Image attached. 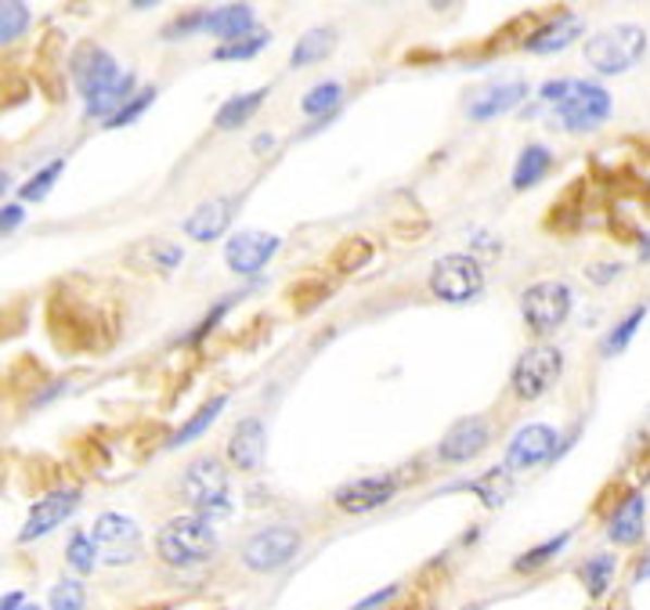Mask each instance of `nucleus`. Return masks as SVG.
Here are the masks:
<instances>
[{
  "label": "nucleus",
  "instance_id": "nucleus-1",
  "mask_svg": "<svg viewBox=\"0 0 650 610\" xmlns=\"http://www.w3.org/2000/svg\"><path fill=\"white\" fill-rule=\"evenodd\" d=\"M73 84L84 98V112L95 120H112L116 112L134 98V80L130 70H120V62L95 40H84L70 59Z\"/></svg>",
  "mask_w": 650,
  "mask_h": 610
},
{
  "label": "nucleus",
  "instance_id": "nucleus-2",
  "mask_svg": "<svg viewBox=\"0 0 650 610\" xmlns=\"http://www.w3.org/2000/svg\"><path fill=\"white\" fill-rule=\"evenodd\" d=\"M217 552V527L214 521L199 513H182L171 516L160 535H155V557H160L166 568L174 571H188L207 563Z\"/></svg>",
  "mask_w": 650,
  "mask_h": 610
},
{
  "label": "nucleus",
  "instance_id": "nucleus-3",
  "mask_svg": "<svg viewBox=\"0 0 650 610\" xmlns=\"http://www.w3.org/2000/svg\"><path fill=\"white\" fill-rule=\"evenodd\" d=\"M647 48H650L647 29L636 26V22H622V26L592 33L586 40V62L600 76H622L629 73L633 65H640Z\"/></svg>",
  "mask_w": 650,
  "mask_h": 610
},
{
  "label": "nucleus",
  "instance_id": "nucleus-4",
  "mask_svg": "<svg viewBox=\"0 0 650 610\" xmlns=\"http://www.w3.org/2000/svg\"><path fill=\"white\" fill-rule=\"evenodd\" d=\"M182 499L192 506V513L217 521L232 510L228 502V470L217 456H199L182 473Z\"/></svg>",
  "mask_w": 650,
  "mask_h": 610
},
{
  "label": "nucleus",
  "instance_id": "nucleus-5",
  "mask_svg": "<svg viewBox=\"0 0 650 610\" xmlns=\"http://www.w3.org/2000/svg\"><path fill=\"white\" fill-rule=\"evenodd\" d=\"M611 109H614V101L600 84L571 80L564 98L553 105V123H560V130H567V134H592L608 123Z\"/></svg>",
  "mask_w": 650,
  "mask_h": 610
},
{
  "label": "nucleus",
  "instance_id": "nucleus-6",
  "mask_svg": "<svg viewBox=\"0 0 650 610\" xmlns=\"http://www.w3.org/2000/svg\"><path fill=\"white\" fill-rule=\"evenodd\" d=\"M300 549H304V535L293 527V524H272V527H261L253 531L250 538L242 541V568L253 571V574H275L289 568Z\"/></svg>",
  "mask_w": 650,
  "mask_h": 610
},
{
  "label": "nucleus",
  "instance_id": "nucleus-7",
  "mask_svg": "<svg viewBox=\"0 0 650 610\" xmlns=\"http://www.w3.org/2000/svg\"><path fill=\"white\" fill-rule=\"evenodd\" d=\"M560 372H564V354L560 347L532 344L510 369V394L517 401H539L542 394L557 387Z\"/></svg>",
  "mask_w": 650,
  "mask_h": 610
},
{
  "label": "nucleus",
  "instance_id": "nucleus-8",
  "mask_svg": "<svg viewBox=\"0 0 650 610\" xmlns=\"http://www.w3.org/2000/svg\"><path fill=\"white\" fill-rule=\"evenodd\" d=\"M571 308H575V289H571L564 278H542L524 289L521 297V314L535 336L557 333L560 325L567 322Z\"/></svg>",
  "mask_w": 650,
  "mask_h": 610
},
{
  "label": "nucleus",
  "instance_id": "nucleus-9",
  "mask_svg": "<svg viewBox=\"0 0 650 610\" xmlns=\"http://www.w3.org/2000/svg\"><path fill=\"white\" fill-rule=\"evenodd\" d=\"M430 292L445 303H470L485 292V267L470 253H445L430 267Z\"/></svg>",
  "mask_w": 650,
  "mask_h": 610
},
{
  "label": "nucleus",
  "instance_id": "nucleus-10",
  "mask_svg": "<svg viewBox=\"0 0 650 610\" xmlns=\"http://www.w3.org/2000/svg\"><path fill=\"white\" fill-rule=\"evenodd\" d=\"M91 541L98 549V563L123 568L141 557V524L127 513H102L91 527Z\"/></svg>",
  "mask_w": 650,
  "mask_h": 610
},
{
  "label": "nucleus",
  "instance_id": "nucleus-11",
  "mask_svg": "<svg viewBox=\"0 0 650 610\" xmlns=\"http://www.w3.org/2000/svg\"><path fill=\"white\" fill-rule=\"evenodd\" d=\"M398 477L395 473H376V477H354L333 491V506L347 516H365L384 510L387 502L398 499Z\"/></svg>",
  "mask_w": 650,
  "mask_h": 610
},
{
  "label": "nucleus",
  "instance_id": "nucleus-12",
  "mask_svg": "<svg viewBox=\"0 0 650 610\" xmlns=\"http://www.w3.org/2000/svg\"><path fill=\"white\" fill-rule=\"evenodd\" d=\"M560 434L549 423H524L521 431H513L507 440V470L524 473L535 466H546L560 456Z\"/></svg>",
  "mask_w": 650,
  "mask_h": 610
},
{
  "label": "nucleus",
  "instance_id": "nucleus-13",
  "mask_svg": "<svg viewBox=\"0 0 650 610\" xmlns=\"http://www.w3.org/2000/svg\"><path fill=\"white\" fill-rule=\"evenodd\" d=\"M491 445V423L488 415H466V420L452 423L437 440V459L448 466H463L474 462L477 456H485Z\"/></svg>",
  "mask_w": 650,
  "mask_h": 610
},
{
  "label": "nucleus",
  "instance_id": "nucleus-14",
  "mask_svg": "<svg viewBox=\"0 0 650 610\" xmlns=\"http://www.w3.org/2000/svg\"><path fill=\"white\" fill-rule=\"evenodd\" d=\"M278 246H283V239L272 232H235L228 239V246H224V261H228L232 275L253 278L272 264Z\"/></svg>",
  "mask_w": 650,
  "mask_h": 610
},
{
  "label": "nucleus",
  "instance_id": "nucleus-15",
  "mask_svg": "<svg viewBox=\"0 0 650 610\" xmlns=\"http://www.w3.org/2000/svg\"><path fill=\"white\" fill-rule=\"evenodd\" d=\"M76 506H80V491L76 488H62V491L43 495V499H37V506L29 510L26 524H22L18 541L26 546V541H37L43 535H51L54 527H62L76 513Z\"/></svg>",
  "mask_w": 650,
  "mask_h": 610
},
{
  "label": "nucleus",
  "instance_id": "nucleus-16",
  "mask_svg": "<svg viewBox=\"0 0 650 610\" xmlns=\"http://www.w3.org/2000/svg\"><path fill=\"white\" fill-rule=\"evenodd\" d=\"M267 459V426L257 415L235 423V431L228 437V462L239 473H261Z\"/></svg>",
  "mask_w": 650,
  "mask_h": 610
},
{
  "label": "nucleus",
  "instance_id": "nucleus-17",
  "mask_svg": "<svg viewBox=\"0 0 650 610\" xmlns=\"http://www.w3.org/2000/svg\"><path fill=\"white\" fill-rule=\"evenodd\" d=\"M582 33H586V18L575 15V11H557L553 18L542 22V26H535L528 37H524V51L532 54H557L571 48Z\"/></svg>",
  "mask_w": 650,
  "mask_h": 610
},
{
  "label": "nucleus",
  "instance_id": "nucleus-18",
  "mask_svg": "<svg viewBox=\"0 0 650 610\" xmlns=\"http://www.w3.org/2000/svg\"><path fill=\"white\" fill-rule=\"evenodd\" d=\"M232 221H235V199L232 196H221V199L199 202V207L185 217L182 232L192 242H214V239H221V235L232 228Z\"/></svg>",
  "mask_w": 650,
  "mask_h": 610
},
{
  "label": "nucleus",
  "instance_id": "nucleus-19",
  "mask_svg": "<svg viewBox=\"0 0 650 610\" xmlns=\"http://www.w3.org/2000/svg\"><path fill=\"white\" fill-rule=\"evenodd\" d=\"M643 531H647V495L629 491L618 506H614V513L608 516V538L614 541V546L633 549L643 541Z\"/></svg>",
  "mask_w": 650,
  "mask_h": 610
},
{
  "label": "nucleus",
  "instance_id": "nucleus-20",
  "mask_svg": "<svg viewBox=\"0 0 650 610\" xmlns=\"http://www.w3.org/2000/svg\"><path fill=\"white\" fill-rule=\"evenodd\" d=\"M524 98H528V84H524V80H510V84L485 87V90H477V95L466 101V116L477 120V123L496 120V116H502V112H513V109H517Z\"/></svg>",
  "mask_w": 650,
  "mask_h": 610
},
{
  "label": "nucleus",
  "instance_id": "nucleus-21",
  "mask_svg": "<svg viewBox=\"0 0 650 610\" xmlns=\"http://www.w3.org/2000/svg\"><path fill=\"white\" fill-rule=\"evenodd\" d=\"M257 29V15L253 4H221V8H207L203 18V37H214L221 43H232L246 37V33Z\"/></svg>",
  "mask_w": 650,
  "mask_h": 610
},
{
  "label": "nucleus",
  "instance_id": "nucleus-22",
  "mask_svg": "<svg viewBox=\"0 0 650 610\" xmlns=\"http://www.w3.org/2000/svg\"><path fill=\"white\" fill-rule=\"evenodd\" d=\"M185 250L171 239H141L130 250V264L141 271H160V275H171L174 267H182Z\"/></svg>",
  "mask_w": 650,
  "mask_h": 610
},
{
  "label": "nucleus",
  "instance_id": "nucleus-23",
  "mask_svg": "<svg viewBox=\"0 0 650 610\" xmlns=\"http://www.w3.org/2000/svg\"><path fill=\"white\" fill-rule=\"evenodd\" d=\"M267 95H272V87H257V90H246V95H235L228 98L224 105L217 109V116H214V127L217 130H239L246 127L257 112H261V105L267 101Z\"/></svg>",
  "mask_w": 650,
  "mask_h": 610
},
{
  "label": "nucleus",
  "instance_id": "nucleus-24",
  "mask_svg": "<svg viewBox=\"0 0 650 610\" xmlns=\"http://www.w3.org/2000/svg\"><path fill=\"white\" fill-rule=\"evenodd\" d=\"M549 171H553V152H549L546 145H524L517 155V166H513L510 185L513 191H528L539 185Z\"/></svg>",
  "mask_w": 650,
  "mask_h": 610
},
{
  "label": "nucleus",
  "instance_id": "nucleus-25",
  "mask_svg": "<svg viewBox=\"0 0 650 610\" xmlns=\"http://www.w3.org/2000/svg\"><path fill=\"white\" fill-rule=\"evenodd\" d=\"M224 409H228V394H217V398H210L207 404H199V409L185 420L182 431L166 440V448H185V445H192V440H199V437L210 431V426L221 420Z\"/></svg>",
  "mask_w": 650,
  "mask_h": 610
},
{
  "label": "nucleus",
  "instance_id": "nucleus-26",
  "mask_svg": "<svg viewBox=\"0 0 650 610\" xmlns=\"http://www.w3.org/2000/svg\"><path fill=\"white\" fill-rule=\"evenodd\" d=\"M333 48H336V29L315 26L293 43V51H289V65H293V70H308V65L325 62V54H333Z\"/></svg>",
  "mask_w": 650,
  "mask_h": 610
},
{
  "label": "nucleus",
  "instance_id": "nucleus-27",
  "mask_svg": "<svg viewBox=\"0 0 650 610\" xmlns=\"http://www.w3.org/2000/svg\"><path fill=\"white\" fill-rule=\"evenodd\" d=\"M614 571H618V557L614 552H597L578 568V582L586 585L589 600H603L614 582Z\"/></svg>",
  "mask_w": 650,
  "mask_h": 610
},
{
  "label": "nucleus",
  "instance_id": "nucleus-28",
  "mask_svg": "<svg viewBox=\"0 0 650 610\" xmlns=\"http://www.w3.org/2000/svg\"><path fill=\"white\" fill-rule=\"evenodd\" d=\"M571 538H575V531H560V535L539 541V546H532L528 552H521V557L513 560V574H535V571H542L546 563H553L560 552L567 549Z\"/></svg>",
  "mask_w": 650,
  "mask_h": 610
},
{
  "label": "nucleus",
  "instance_id": "nucleus-29",
  "mask_svg": "<svg viewBox=\"0 0 650 610\" xmlns=\"http://www.w3.org/2000/svg\"><path fill=\"white\" fill-rule=\"evenodd\" d=\"M343 101V84L340 80H322L308 90L304 98H300V112L304 116H315V120H329L336 109H340Z\"/></svg>",
  "mask_w": 650,
  "mask_h": 610
},
{
  "label": "nucleus",
  "instance_id": "nucleus-30",
  "mask_svg": "<svg viewBox=\"0 0 650 610\" xmlns=\"http://www.w3.org/2000/svg\"><path fill=\"white\" fill-rule=\"evenodd\" d=\"M267 43H272V33L257 26L253 33H246V37H239V40L217 43V48H214V62H250V59H257V54L267 48Z\"/></svg>",
  "mask_w": 650,
  "mask_h": 610
},
{
  "label": "nucleus",
  "instance_id": "nucleus-31",
  "mask_svg": "<svg viewBox=\"0 0 650 610\" xmlns=\"http://www.w3.org/2000/svg\"><path fill=\"white\" fill-rule=\"evenodd\" d=\"M368 261H373V242L362 239V235H351V239H343L333 250V257H329V264L340 271V275H354V271L368 267Z\"/></svg>",
  "mask_w": 650,
  "mask_h": 610
},
{
  "label": "nucleus",
  "instance_id": "nucleus-32",
  "mask_svg": "<svg viewBox=\"0 0 650 610\" xmlns=\"http://www.w3.org/2000/svg\"><path fill=\"white\" fill-rule=\"evenodd\" d=\"M643 319H647V303H636V308L625 314V319L614 325V329L603 336V344H600V354L603 358H614V354H622L625 347L633 344V336L640 333V325H643Z\"/></svg>",
  "mask_w": 650,
  "mask_h": 610
},
{
  "label": "nucleus",
  "instance_id": "nucleus-33",
  "mask_svg": "<svg viewBox=\"0 0 650 610\" xmlns=\"http://www.w3.org/2000/svg\"><path fill=\"white\" fill-rule=\"evenodd\" d=\"M466 491H474L480 502L488 506V510H496V506L507 502V495H510V470L507 466H496V470H488L485 477H477V481H466L463 484Z\"/></svg>",
  "mask_w": 650,
  "mask_h": 610
},
{
  "label": "nucleus",
  "instance_id": "nucleus-34",
  "mask_svg": "<svg viewBox=\"0 0 650 610\" xmlns=\"http://www.w3.org/2000/svg\"><path fill=\"white\" fill-rule=\"evenodd\" d=\"M65 563H70V568L80 574V578L95 574V568H98V549H95V541H91V531H73L70 546H65Z\"/></svg>",
  "mask_w": 650,
  "mask_h": 610
},
{
  "label": "nucleus",
  "instance_id": "nucleus-35",
  "mask_svg": "<svg viewBox=\"0 0 650 610\" xmlns=\"http://www.w3.org/2000/svg\"><path fill=\"white\" fill-rule=\"evenodd\" d=\"M33 11L22 0H0V43H15L29 29Z\"/></svg>",
  "mask_w": 650,
  "mask_h": 610
},
{
  "label": "nucleus",
  "instance_id": "nucleus-36",
  "mask_svg": "<svg viewBox=\"0 0 650 610\" xmlns=\"http://www.w3.org/2000/svg\"><path fill=\"white\" fill-rule=\"evenodd\" d=\"M51 610H87V589L80 578H62L59 585L51 589Z\"/></svg>",
  "mask_w": 650,
  "mask_h": 610
},
{
  "label": "nucleus",
  "instance_id": "nucleus-37",
  "mask_svg": "<svg viewBox=\"0 0 650 610\" xmlns=\"http://www.w3.org/2000/svg\"><path fill=\"white\" fill-rule=\"evenodd\" d=\"M242 297H246V292H228V297H224V300H217V303H214V308H210V311H207V319H203V322H199V325H196V329H192V333H188V344H192V347H196V344H203V340H207V336H210V333H214V329H217V325H221V319H224V314H228V311H232V308H235V303H239Z\"/></svg>",
  "mask_w": 650,
  "mask_h": 610
},
{
  "label": "nucleus",
  "instance_id": "nucleus-38",
  "mask_svg": "<svg viewBox=\"0 0 650 610\" xmlns=\"http://www.w3.org/2000/svg\"><path fill=\"white\" fill-rule=\"evenodd\" d=\"M62 171H65V160H51L40 174H33L26 185H22V199H26V202H40L54 188V180L62 177Z\"/></svg>",
  "mask_w": 650,
  "mask_h": 610
},
{
  "label": "nucleus",
  "instance_id": "nucleus-39",
  "mask_svg": "<svg viewBox=\"0 0 650 610\" xmlns=\"http://www.w3.org/2000/svg\"><path fill=\"white\" fill-rule=\"evenodd\" d=\"M155 95H160V90H155V87H141V90H134V98H130L127 105H123V109L116 112V116H112V120L105 123V127H112V130H116V127H130V123L138 120L145 109L152 105Z\"/></svg>",
  "mask_w": 650,
  "mask_h": 610
},
{
  "label": "nucleus",
  "instance_id": "nucleus-40",
  "mask_svg": "<svg viewBox=\"0 0 650 610\" xmlns=\"http://www.w3.org/2000/svg\"><path fill=\"white\" fill-rule=\"evenodd\" d=\"M203 18H207V8H196V11H185V15H177L171 26L163 29V40H188V37H199L203 33Z\"/></svg>",
  "mask_w": 650,
  "mask_h": 610
},
{
  "label": "nucleus",
  "instance_id": "nucleus-41",
  "mask_svg": "<svg viewBox=\"0 0 650 610\" xmlns=\"http://www.w3.org/2000/svg\"><path fill=\"white\" fill-rule=\"evenodd\" d=\"M289 297H293V303L300 300V297H308L304 303H300V311H311L315 303H322V300H329V286L325 282H297L293 289H289Z\"/></svg>",
  "mask_w": 650,
  "mask_h": 610
},
{
  "label": "nucleus",
  "instance_id": "nucleus-42",
  "mask_svg": "<svg viewBox=\"0 0 650 610\" xmlns=\"http://www.w3.org/2000/svg\"><path fill=\"white\" fill-rule=\"evenodd\" d=\"M398 593H401V585H387V589H379L373 596H365L362 603H354V610H384L398 600Z\"/></svg>",
  "mask_w": 650,
  "mask_h": 610
},
{
  "label": "nucleus",
  "instance_id": "nucleus-43",
  "mask_svg": "<svg viewBox=\"0 0 650 610\" xmlns=\"http://www.w3.org/2000/svg\"><path fill=\"white\" fill-rule=\"evenodd\" d=\"M22 221H26V210H22L18 202H11V207L0 210V239H8L11 232H18Z\"/></svg>",
  "mask_w": 650,
  "mask_h": 610
},
{
  "label": "nucleus",
  "instance_id": "nucleus-44",
  "mask_svg": "<svg viewBox=\"0 0 650 610\" xmlns=\"http://www.w3.org/2000/svg\"><path fill=\"white\" fill-rule=\"evenodd\" d=\"M567 84H571V80H549V84H542V90H539V101H542V105H549V109H553L557 101L564 98Z\"/></svg>",
  "mask_w": 650,
  "mask_h": 610
},
{
  "label": "nucleus",
  "instance_id": "nucleus-45",
  "mask_svg": "<svg viewBox=\"0 0 650 610\" xmlns=\"http://www.w3.org/2000/svg\"><path fill=\"white\" fill-rule=\"evenodd\" d=\"M618 275H622V264H592L589 267V278L600 282V286H603V282H611V278H618Z\"/></svg>",
  "mask_w": 650,
  "mask_h": 610
},
{
  "label": "nucleus",
  "instance_id": "nucleus-46",
  "mask_svg": "<svg viewBox=\"0 0 650 610\" xmlns=\"http://www.w3.org/2000/svg\"><path fill=\"white\" fill-rule=\"evenodd\" d=\"M22 603H26V596H22V593H8V596H0V610H18Z\"/></svg>",
  "mask_w": 650,
  "mask_h": 610
},
{
  "label": "nucleus",
  "instance_id": "nucleus-47",
  "mask_svg": "<svg viewBox=\"0 0 650 610\" xmlns=\"http://www.w3.org/2000/svg\"><path fill=\"white\" fill-rule=\"evenodd\" d=\"M633 578H636V582H647V578H650V549H647V557H643L640 563H636V574H633Z\"/></svg>",
  "mask_w": 650,
  "mask_h": 610
},
{
  "label": "nucleus",
  "instance_id": "nucleus-48",
  "mask_svg": "<svg viewBox=\"0 0 650 610\" xmlns=\"http://www.w3.org/2000/svg\"><path fill=\"white\" fill-rule=\"evenodd\" d=\"M640 261H650V235L640 242Z\"/></svg>",
  "mask_w": 650,
  "mask_h": 610
},
{
  "label": "nucleus",
  "instance_id": "nucleus-49",
  "mask_svg": "<svg viewBox=\"0 0 650 610\" xmlns=\"http://www.w3.org/2000/svg\"><path fill=\"white\" fill-rule=\"evenodd\" d=\"M8 185H11V177H8L4 171H0V196H4V191H8Z\"/></svg>",
  "mask_w": 650,
  "mask_h": 610
},
{
  "label": "nucleus",
  "instance_id": "nucleus-50",
  "mask_svg": "<svg viewBox=\"0 0 650 610\" xmlns=\"http://www.w3.org/2000/svg\"><path fill=\"white\" fill-rule=\"evenodd\" d=\"M18 610H40V603H22Z\"/></svg>",
  "mask_w": 650,
  "mask_h": 610
}]
</instances>
